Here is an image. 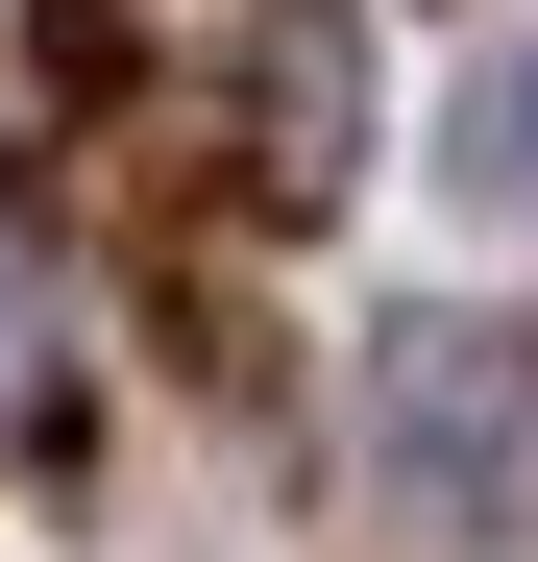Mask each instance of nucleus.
Instances as JSON below:
<instances>
[{"instance_id":"2","label":"nucleus","mask_w":538,"mask_h":562,"mask_svg":"<svg viewBox=\"0 0 538 562\" xmlns=\"http://www.w3.org/2000/svg\"><path fill=\"white\" fill-rule=\"evenodd\" d=\"M440 196H466V221H538V49H466V99H440Z\"/></svg>"},{"instance_id":"1","label":"nucleus","mask_w":538,"mask_h":562,"mask_svg":"<svg viewBox=\"0 0 538 562\" xmlns=\"http://www.w3.org/2000/svg\"><path fill=\"white\" fill-rule=\"evenodd\" d=\"M368 464H392L440 538H514V514H538V367H514V342H466V318L368 342Z\"/></svg>"}]
</instances>
